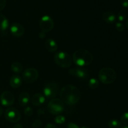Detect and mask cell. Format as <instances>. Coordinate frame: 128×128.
Listing matches in <instances>:
<instances>
[{
	"mask_svg": "<svg viewBox=\"0 0 128 128\" xmlns=\"http://www.w3.org/2000/svg\"><path fill=\"white\" fill-rule=\"evenodd\" d=\"M61 101L68 105H74L79 102L81 98L80 90L71 84L66 85L60 92Z\"/></svg>",
	"mask_w": 128,
	"mask_h": 128,
	"instance_id": "6da1fadb",
	"label": "cell"
},
{
	"mask_svg": "<svg viewBox=\"0 0 128 128\" xmlns=\"http://www.w3.org/2000/svg\"><path fill=\"white\" fill-rule=\"evenodd\" d=\"M93 55L91 52L84 49L77 50L73 54L74 63L80 67L90 65L93 61Z\"/></svg>",
	"mask_w": 128,
	"mask_h": 128,
	"instance_id": "7a4b0ae2",
	"label": "cell"
},
{
	"mask_svg": "<svg viewBox=\"0 0 128 128\" xmlns=\"http://www.w3.org/2000/svg\"><path fill=\"white\" fill-rule=\"evenodd\" d=\"M98 78L102 83L105 84H110L116 81L117 78V73L114 69L105 67L100 71Z\"/></svg>",
	"mask_w": 128,
	"mask_h": 128,
	"instance_id": "3957f363",
	"label": "cell"
},
{
	"mask_svg": "<svg viewBox=\"0 0 128 128\" xmlns=\"http://www.w3.org/2000/svg\"><path fill=\"white\" fill-rule=\"evenodd\" d=\"M54 61L60 67L67 68L71 66L72 60L70 54L63 51H60L54 54Z\"/></svg>",
	"mask_w": 128,
	"mask_h": 128,
	"instance_id": "277c9868",
	"label": "cell"
},
{
	"mask_svg": "<svg viewBox=\"0 0 128 128\" xmlns=\"http://www.w3.org/2000/svg\"><path fill=\"white\" fill-rule=\"evenodd\" d=\"M47 109L49 112L53 115H59L62 113L64 110V102L61 100L54 98L50 100L48 104Z\"/></svg>",
	"mask_w": 128,
	"mask_h": 128,
	"instance_id": "5b68a950",
	"label": "cell"
},
{
	"mask_svg": "<svg viewBox=\"0 0 128 128\" xmlns=\"http://www.w3.org/2000/svg\"><path fill=\"white\" fill-rule=\"evenodd\" d=\"M60 86L56 82H50L46 84L43 88L44 96L48 98H53L59 93Z\"/></svg>",
	"mask_w": 128,
	"mask_h": 128,
	"instance_id": "8992f818",
	"label": "cell"
},
{
	"mask_svg": "<svg viewBox=\"0 0 128 128\" xmlns=\"http://www.w3.org/2000/svg\"><path fill=\"white\" fill-rule=\"evenodd\" d=\"M38 71L34 68L26 69L22 73V79L28 83H32L35 82L38 78Z\"/></svg>",
	"mask_w": 128,
	"mask_h": 128,
	"instance_id": "52a82bcc",
	"label": "cell"
},
{
	"mask_svg": "<svg viewBox=\"0 0 128 128\" xmlns=\"http://www.w3.org/2000/svg\"><path fill=\"white\" fill-rule=\"evenodd\" d=\"M54 21L50 16H43L40 21V26L41 31L44 32H50L54 28Z\"/></svg>",
	"mask_w": 128,
	"mask_h": 128,
	"instance_id": "ba28073f",
	"label": "cell"
},
{
	"mask_svg": "<svg viewBox=\"0 0 128 128\" xmlns=\"http://www.w3.org/2000/svg\"><path fill=\"white\" fill-rule=\"evenodd\" d=\"M5 118L11 122H17L21 119V114L17 109L14 108H9L6 110L4 113Z\"/></svg>",
	"mask_w": 128,
	"mask_h": 128,
	"instance_id": "9c48e42d",
	"label": "cell"
},
{
	"mask_svg": "<svg viewBox=\"0 0 128 128\" xmlns=\"http://www.w3.org/2000/svg\"><path fill=\"white\" fill-rule=\"evenodd\" d=\"M69 74L71 76L81 79V80H86L89 76V72L86 69L82 68H76L69 70Z\"/></svg>",
	"mask_w": 128,
	"mask_h": 128,
	"instance_id": "30bf717a",
	"label": "cell"
},
{
	"mask_svg": "<svg viewBox=\"0 0 128 128\" xmlns=\"http://www.w3.org/2000/svg\"><path fill=\"white\" fill-rule=\"evenodd\" d=\"M14 96L11 92L9 91H4L1 95L0 101L4 106H10L14 102Z\"/></svg>",
	"mask_w": 128,
	"mask_h": 128,
	"instance_id": "8fae6325",
	"label": "cell"
},
{
	"mask_svg": "<svg viewBox=\"0 0 128 128\" xmlns=\"http://www.w3.org/2000/svg\"><path fill=\"white\" fill-rule=\"evenodd\" d=\"M10 31L14 36L21 37L24 33V28L20 23L15 22L11 26Z\"/></svg>",
	"mask_w": 128,
	"mask_h": 128,
	"instance_id": "7c38bea8",
	"label": "cell"
},
{
	"mask_svg": "<svg viewBox=\"0 0 128 128\" xmlns=\"http://www.w3.org/2000/svg\"><path fill=\"white\" fill-rule=\"evenodd\" d=\"M46 98L41 93L35 94L31 98V103L35 106H39L44 103Z\"/></svg>",
	"mask_w": 128,
	"mask_h": 128,
	"instance_id": "4fadbf2b",
	"label": "cell"
},
{
	"mask_svg": "<svg viewBox=\"0 0 128 128\" xmlns=\"http://www.w3.org/2000/svg\"><path fill=\"white\" fill-rule=\"evenodd\" d=\"M102 19L103 21L109 24H112L116 21V15L113 12L110 11H105L102 14Z\"/></svg>",
	"mask_w": 128,
	"mask_h": 128,
	"instance_id": "5bb4252c",
	"label": "cell"
},
{
	"mask_svg": "<svg viewBox=\"0 0 128 128\" xmlns=\"http://www.w3.org/2000/svg\"><path fill=\"white\" fill-rule=\"evenodd\" d=\"M10 84L12 88H18L22 84V78L19 75H14L10 78Z\"/></svg>",
	"mask_w": 128,
	"mask_h": 128,
	"instance_id": "9a60e30c",
	"label": "cell"
},
{
	"mask_svg": "<svg viewBox=\"0 0 128 128\" xmlns=\"http://www.w3.org/2000/svg\"><path fill=\"white\" fill-rule=\"evenodd\" d=\"M45 48L50 52H56L58 50V44L52 39H48L45 42Z\"/></svg>",
	"mask_w": 128,
	"mask_h": 128,
	"instance_id": "2e32d148",
	"label": "cell"
},
{
	"mask_svg": "<svg viewBox=\"0 0 128 128\" xmlns=\"http://www.w3.org/2000/svg\"><path fill=\"white\" fill-rule=\"evenodd\" d=\"M30 100V96L27 92H22L18 97V102L21 106H26L29 103Z\"/></svg>",
	"mask_w": 128,
	"mask_h": 128,
	"instance_id": "e0dca14e",
	"label": "cell"
},
{
	"mask_svg": "<svg viewBox=\"0 0 128 128\" xmlns=\"http://www.w3.org/2000/svg\"><path fill=\"white\" fill-rule=\"evenodd\" d=\"M9 27V21L4 15L0 14V30L5 31Z\"/></svg>",
	"mask_w": 128,
	"mask_h": 128,
	"instance_id": "ac0fdd59",
	"label": "cell"
},
{
	"mask_svg": "<svg viewBox=\"0 0 128 128\" xmlns=\"http://www.w3.org/2000/svg\"><path fill=\"white\" fill-rule=\"evenodd\" d=\"M11 70L15 73H20L23 70V66L21 63L18 62H12L11 66Z\"/></svg>",
	"mask_w": 128,
	"mask_h": 128,
	"instance_id": "d6986e66",
	"label": "cell"
},
{
	"mask_svg": "<svg viewBox=\"0 0 128 128\" xmlns=\"http://www.w3.org/2000/svg\"><path fill=\"white\" fill-rule=\"evenodd\" d=\"M108 126L110 128H120L121 127V124L120 121L114 119L109 121Z\"/></svg>",
	"mask_w": 128,
	"mask_h": 128,
	"instance_id": "ffe728a7",
	"label": "cell"
},
{
	"mask_svg": "<svg viewBox=\"0 0 128 128\" xmlns=\"http://www.w3.org/2000/svg\"><path fill=\"white\" fill-rule=\"evenodd\" d=\"M88 85L89 87L91 89H92V90L96 89L99 86L98 80L96 78H91L89 81Z\"/></svg>",
	"mask_w": 128,
	"mask_h": 128,
	"instance_id": "44dd1931",
	"label": "cell"
},
{
	"mask_svg": "<svg viewBox=\"0 0 128 128\" xmlns=\"http://www.w3.org/2000/svg\"><path fill=\"white\" fill-rule=\"evenodd\" d=\"M126 17H127V13H126L125 10H121L119 11L118 14V19L120 22H122V21H124Z\"/></svg>",
	"mask_w": 128,
	"mask_h": 128,
	"instance_id": "7402d4cb",
	"label": "cell"
},
{
	"mask_svg": "<svg viewBox=\"0 0 128 128\" xmlns=\"http://www.w3.org/2000/svg\"><path fill=\"white\" fill-rule=\"evenodd\" d=\"M54 121L56 123L59 124H62L64 123L66 121V118L64 116H62V115H58L54 119Z\"/></svg>",
	"mask_w": 128,
	"mask_h": 128,
	"instance_id": "603a6c76",
	"label": "cell"
},
{
	"mask_svg": "<svg viewBox=\"0 0 128 128\" xmlns=\"http://www.w3.org/2000/svg\"><path fill=\"white\" fill-rule=\"evenodd\" d=\"M116 28L119 32H122L124 30V25L121 22H118L116 24Z\"/></svg>",
	"mask_w": 128,
	"mask_h": 128,
	"instance_id": "cb8c5ba5",
	"label": "cell"
},
{
	"mask_svg": "<svg viewBox=\"0 0 128 128\" xmlns=\"http://www.w3.org/2000/svg\"><path fill=\"white\" fill-rule=\"evenodd\" d=\"M121 120L122 123H124V124H128V112H125L122 115Z\"/></svg>",
	"mask_w": 128,
	"mask_h": 128,
	"instance_id": "d4e9b609",
	"label": "cell"
},
{
	"mask_svg": "<svg viewBox=\"0 0 128 128\" xmlns=\"http://www.w3.org/2000/svg\"><path fill=\"white\" fill-rule=\"evenodd\" d=\"M24 114L26 116L30 117V116H32V113H33V110L31 107H27L24 111Z\"/></svg>",
	"mask_w": 128,
	"mask_h": 128,
	"instance_id": "484cf974",
	"label": "cell"
},
{
	"mask_svg": "<svg viewBox=\"0 0 128 128\" xmlns=\"http://www.w3.org/2000/svg\"><path fill=\"white\" fill-rule=\"evenodd\" d=\"M42 124V122H41V120H36L33 122H32V126L34 128H38L41 126Z\"/></svg>",
	"mask_w": 128,
	"mask_h": 128,
	"instance_id": "4316f807",
	"label": "cell"
},
{
	"mask_svg": "<svg viewBox=\"0 0 128 128\" xmlns=\"http://www.w3.org/2000/svg\"><path fill=\"white\" fill-rule=\"evenodd\" d=\"M6 4V0H0V11L4 10Z\"/></svg>",
	"mask_w": 128,
	"mask_h": 128,
	"instance_id": "83f0119b",
	"label": "cell"
},
{
	"mask_svg": "<svg viewBox=\"0 0 128 128\" xmlns=\"http://www.w3.org/2000/svg\"><path fill=\"white\" fill-rule=\"evenodd\" d=\"M120 2L122 7L125 8H128V0H120Z\"/></svg>",
	"mask_w": 128,
	"mask_h": 128,
	"instance_id": "f1b7e54d",
	"label": "cell"
},
{
	"mask_svg": "<svg viewBox=\"0 0 128 128\" xmlns=\"http://www.w3.org/2000/svg\"><path fill=\"white\" fill-rule=\"evenodd\" d=\"M68 128H80L77 124L74 123H70L68 125Z\"/></svg>",
	"mask_w": 128,
	"mask_h": 128,
	"instance_id": "f546056e",
	"label": "cell"
},
{
	"mask_svg": "<svg viewBox=\"0 0 128 128\" xmlns=\"http://www.w3.org/2000/svg\"><path fill=\"white\" fill-rule=\"evenodd\" d=\"M45 128H58V127L56 126V125L53 124L48 123L46 125Z\"/></svg>",
	"mask_w": 128,
	"mask_h": 128,
	"instance_id": "4dcf8cb0",
	"label": "cell"
},
{
	"mask_svg": "<svg viewBox=\"0 0 128 128\" xmlns=\"http://www.w3.org/2000/svg\"><path fill=\"white\" fill-rule=\"evenodd\" d=\"M45 36H46V35H45V32H42V31L39 34V37H40V38L42 39L44 38H45Z\"/></svg>",
	"mask_w": 128,
	"mask_h": 128,
	"instance_id": "1f68e13d",
	"label": "cell"
},
{
	"mask_svg": "<svg viewBox=\"0 0 128 128\" xmlns=\"http://www.w3.org/2000/svg\"><path fill=\"white\" fill-rule=\"evenodd\" d=\"M12 128H22V126L21 124H16L14 126H13Z\"/></svg>",
	"mask_w": 128,
	"mask_h": 128,
	"instance_id": "d6a6232c",
	"label": "cell"
},
{
	"mask_svg": "<svg viewBox=\"0 0 128 128\" xmlns=\"http://www.w3.org/2000/svg\"><path fill=\"white\" fill-rule=\"evenodd\" d=\"M2 112H3V111H2V109L0 107V116L2 114Z\"/></svg>",
	"mask_w": 128,
	"mask_h": 128,
	"instance_id": "836d02e7",
	"label": "cell"
},
{
	"mask_svg": "<svg viewBox=\"0 0 128 128\" xmlns=\"http://www.w3.org/2000/svg\"><path fill=\"white\" fill-rule=\"evenodd\" d=\"M121 128H128V126H126V125H125V126H122Z\"/></svg>",
	"mask_w": 128,
	"mask_h": 128,
	"instance_id": "e575fe53",
	"label": "cell"
},
{
	"mask_svg": "<svg viewBox=\"0 0 128 128\" xmlns=\"http://www.w3.org/2000/svg\"><path fill=\"white\" fill-rule=\"evenodd\" d=\"M126 27H127V28L128 30V19L127 20V21H126Z\"/></svg>",
	"mask_w": 128,
	"mask_h": 128,
	"instance_id": "d590c367",
	"label": "cell"
},
{
	"mask_svg": "<svg viewBox=\"0 0 128 128\" xmlns=\"http://www.w3.org/2000/svg\"><path fill=\"white\" fill-rule=\"evenodd\" d=\"M81 128H88L86 127V126H82V127H81Z\"/></svg>",
	"mask_w": 128,
	"mask_h": 128,
	"instance_id": "8d00e7d4",
	"label": "cell"
}]
</instances>
